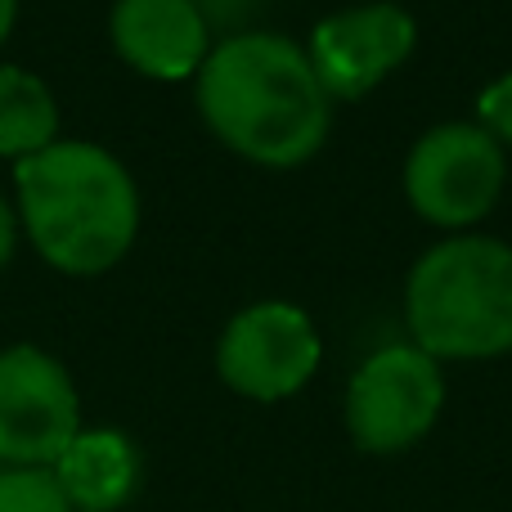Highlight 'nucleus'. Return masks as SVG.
Here are the masks:
<instances>
[{
  "mask_svg": "<svg viewBox=\"0 0 512 512\" xmlns=\"http://www.w3.org/2000/svg\"><path fill=\"white\" fill-rule=\"evenodd\" d=\"M477 113H481V131H490L499 144H512V72L495 77L486 90L477 95Z\"/></svg>",
  "mask_w": 512,
  "mask_h": 512,
  "instance_id": "obj_13",
  "label": "nucleus"
},
{
  "mask_svg": "<svg viewBox=\"0 0 512 512\" xmlns=\"http://www.w3.org/2000/svg\"><path fill=\"white\" fill-rule=\"evenodd\" d=\"M198 113L221 144L261 167H301L328 140L333 99L310 54L274 32H243L207 50Z\"/></svg>",
  "mask_w": 512,
  "mask_h": 512,
  "instance_id": "obj_1",
  "label": "nucleus"
},
{
  "mask_svg": "<svg viewBox=\"0 0 512 512\" xmlns=\"http://www.w3.org/2000/svg\"><path fill=\"white\" fill-rule=\"evenodd\" d=\"M0 512H72L50 468H0Z\"/></svg>",
  "mask_w": 512,
  "mask_h": 512,
  "instance_id": "obj_12",
  "label": "nucleus"
},
{
  "mask_svg": "<svg viewBox=\"0 0 512 512\" xmlns=\"http://www.w3.org/2000/svg\"><path fill=\"white\" fill-rule=\"evenodd\" d=\"M504 144L477 122H445L418 135L405 158V198L441 230L477 225L504 194Z\"/></svg>",
  "mask_w": 512,
  "mask_h": 512,
  "instance_id": "obj_5",
  "label": "nucleus"
},
{
  "mask_svg": "<svg viewBox=\"0 0 512 512\" xmlns=\"http://www.w3.org/2000/svg\"><path fill=\"white\" fill-rule=\"evenodd\" d=\"M445 373L414 342L373 351L346 382V432L364 454H400L436 427Z\"/></svg>",
  "mask_w": 512,
  "mask_h": 512,
  "instance_id": "obj_4",
  "label": "nucleus"
},
{
  "mask_svg": "<svg viewBox=\"0 0 512 512\" xmlns=\"http://www.w3.org/2000/svg\"><path fill=\"white\" fill-rule=\"evenodd\" d=\"M405 319L418 351L441 360H495L512 351V248L459 234L409 270Z\"/></svg>",
  "mask_w": 512,
  "mask_h": 512,
  "instance_id": "obj_3",
  "label": "nucleus"
},
{
  "mask_svg": "<svg viewBox=\"0 0 512 512\" xmlns=\"http://www.w3.org/2000/svg\"><path fill=\"white\" fill-rule=\"evenodd\" d=\"M9 252H14V216H9L5 198H0V265L9 261Z\"/></svg>",
  "mask_w": 512,
  "mask_h": 512,
  "instance_id": "obj_14",
  "label": "nucleus"
},
{
  "mask_svg": "<svg viewBox=\"0 0 512 512\" xmlns=\"http://www.w3.org/2000/svg\"><path fill=\"white\" fill-rule=\"evenodd\" d=\"M54 131H59V108L45 81L23 68H0V158H32L50 149Z\"/></svg>",
  "mask_w": 512,
  "mask_h": 512,
  "instance_id": "obj_11",
  "label": "nucleus"
},
{
  "mask_svg": "<svg viewBox=\"0 0 512 512\" xmlns=\"http://www.w3.org/2000/svg\"><path fill=\"white\" fill-rule=\"evenodd\" d=\"M418 23L391 0L337 9L310 32V68L328 99H360L391 77L414 54Z\"/></svg>",
  "mask_w": 512,
  "mask_h": 512,
  "instance_id": "obj_8",
  "label": "nucleus"
},
{
  "mask_svg": "<svg viewBox=\"0 0 512 512\" xmlns=\"http://www.w3.org/2000/svg\"><path fill=\"white\" fill-rule=\"evenodd\" d=\"M18 207L36 252L68 274L117 265L140 230V194L113 153L95 144H50L18 162Z\"/></svg>",
  "mask_w": 512,
  "mask_h": 512,
  "instance_id": "obj_2",
  "label": "nucleus"
},
{
  "mask_svg": "<svg viewBox=\"0 0 512 512\" xmlns=\"http://www.w3.org/2000/svg\"><path fill=\"white\" fill-rule=\"evenodd\" d=\"M14 9H18V0H0V41H5L9 27H14Z\"/></svg>",
  "mask_w": 512,
  "mask_h": 512,
  "instance_id": "obj_15",
  "label": "nucleus"
},
{
  "mask_svg": "<svg viewBox=\"0 0 512 512\" xmlns=\"http://www.w3.org/2000/svg\"><path fill=\"white\" fill-rule=\"evenodd\" d=\"M324 342L301 306L256 301L225 324L216 346V373L230 391L248 400H288L315 378Z\"/></svg>",
  "mask_w": 512,
  "mask_h": 512,
  "instance_id": "obj_6",
  "label": "nucleus"
},
{
  "mask_svg": "<svg viewBox=\"0 0 512 512\" xmlns=\"http://www.w3.org/2000/svg\"><path fill=\"white\" fill-rule=\"evenodd\" d=\"M113 45L144 77H194L207 59V18L194 0H117Z\"/></svg>",
  "mask_w": 512,
  "mask_h": 512,
  "instance_id": "obj_9",
  "label": "nucleus"
},
{
  "mask_svg": "<svg viewBox=\"0 0 512 512\" xmlns=\"http://www.w3.org/2000/svg\"><path fill=\"white\" fill-rule=\"evenodd\" d=\"M50 472L72 512H117L140 490V450L113 427H95L72 436Z\"/></svg>",
  "mask_w": 512,
  "mask_h": 512,
  "instance_id": "obj_10",
  "label": "nucleus"
},
{
  "mask_svg": "<svg viewBox=\"0 0 512 512\" xmlns=\"http://www.w3.org/2000/svg\"><path fill=\"white\" fill-rule=\"evenodd\" d=\"M81 432L68 369L36 346L0 351V459L9 468H54Z\"/></svg>",
  "mask_w": 512,
  "mask_h": 512,
  "instance_id": "obj_7",
  "label": "nucleus"
}]
</instances>
